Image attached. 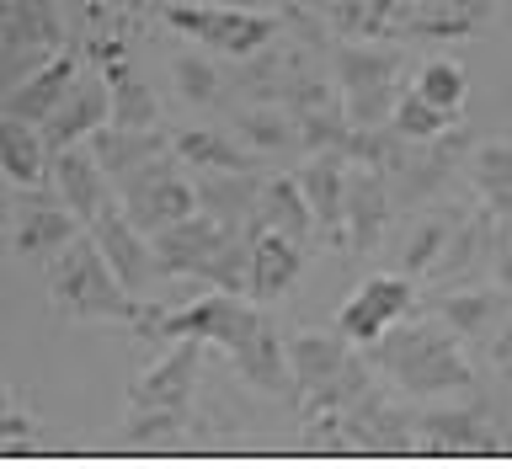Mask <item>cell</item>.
Wrapping results in <instances>:
<instances>
[{
	"label": "cell",
	"mask_w": 512,
	"mask_h": 469,
	"mask_svg": "<svg viewBox=\"0 0 512 469\" xmlns=\"http://www.w3.org/2000/svg\"><path fill=\"white\" fill-rule=\"evenodd\" d=\"M368 363H379V374H390L400 390L416 395V400L475 390V368L464 363L454 331L432 326V320H411V315L395 320V326L368 347Z\"/></svg>",
	"instance_id": "cell-1"
},
{
	"label": "cell",
	"mask_w": 512,
	"mask_h": 469,
	"mask_svg": "<svg viewBox=\"0 0 512 469\" xmlns=\"http://www.w3.org/2000/svg\"><path fill=\"white\" fill-rule=\"evenodd\" d=\"M43 272H48V294H54V304L70 320H128L134 326V320L150 315L134 299V288L112 272L96 235H75Z\"/></svg>",
	"instance_id": "cell-2"
},
{
	"label": "cell",
	"mask_w": 512,
	"mask_h": 469,
	"mask_svg": "<svg viewBox=\"0 0 512 469\" xmlns=\"http://www.w3.org/2000/svg\"><path fill=\"white\" fill-rule=\"evenodd\" d=\"M267 326V315L246 304L240 294H208L198 304H187V310H150L144 320H134L139 336H150V342H176V336H198L208 347H224V352H240L251 342L256 331Z\"/></svg>",
	"instance_id": "cell-3"
},
{
	"label": "cell",
	"mask_w": 512,
	"mask_h": 469,
	"mask_svg": "<svg viewBox=\"0 0 512 469\" xmlns=\"http://www.w3.org/2000/svg\"><path fill=\"white\" fill-rule=\"evenodd\" d=\"M416 304V278L406 272H379V278H363L336 310V331L347 336L352 347H374L395 320H406Z\"/></svg>",
	"instance_id": "cell-4"
},
{
	"label": "cell",
	"mask_w": 512,
	"mask_h": 469,
	"mask_svg": "<svg viewBox=\"0 0 512 469\" xmlns=\"http://www.w3.org/2000/svg\"><path fill=\"white\" fill-rule=\"evenodd\" d=\"M166 22L176 32H187V38L230 54V59H251L256 48H267L272 32H278V16L240 11V6H166Z\"/></svg>",
	"instance_id": "cell-5"
},
{
	"label": "cell",
	"mask_w": 512,
	"mask_h": 469,
	"mask_svg": "<svg viewBox=\"0 0 512 469\" xmlns=\"http://www.w3.org/2000/svg\"><path fill=\"white\" fill-rule=\"evenodd\" d=\"M123 214L139 224L144 235L160 230V224H176L187 214H198V187H187L171 166V150L144 160L139 171L123 176Z\"/></svg>",
	"instance_id": "cell-6"
},
{
	"label": "cell",
	"mask_w": 512,
	"mask_h": 469,
	"mask_svg": "<svg viewBox=\"0 0 512 469\" xmlns=\"http://www.w3.org/2000/svg\"><path fill=\"white\" fill-rule=\"evenodd\" d=\"M203 347L208 342H198V336H176V342H166V352L128 384V406H155V411H182L187 416L192 390H198Z\"/></svg>",
	"instance_id": "cell-7"
},
{
	"label": "cell",
	"mask_w": 512,
	"mask_h": 469,
	"mask_svg": "<svg viewBox=\"0 0 512 469\" xmlns=\"http://www.w3.org/2000/svg\"><path fill=\"white\" fill-rule=\"evenodd\" d=\"M107 123H112V91H107V75L91 70V75H75V86L64 91V102L38 123V134H43L48 160H54V155L70 150V144H86L96 128H107Z\"/></svg>",
	"instance_id": "cell-8"
},
{
	"label": "cell",
	"mask_w": 512,
	"mask_h": 469,
	"mask_svg": "<svg viewBox=\"0 0 512 469\" xmlns=\"http://www.w3.org/2000/svg\"><path fill=\"white\" fill-rule=\"evenodd\" d=\"M336 64H342L352 128H374L379 112L390 107L395 86H400V59H395V54H379V48H347ZM390 112H395V107H390Z\"/></svg>",
	"instance_id": "cell-9"
},
{
	"label": "cell",
	"mask_w": 512,
	"mask_h": 469,
	"mask_svg": "<svg viewBox=\"0 0 512 469\" xmlns=\"http://www.w3.org/2000/svg\"><path fill=\"white\" fill-rule=\"evenodd\" d=\"M411 432H416V443H422L427 454H507L480 406L422 411V416H411Z\"/></svg>",
	"instance_id": "cell-10"
},
{
	"label": "cell",
	"mask_w": 512,
	"mask_h": 469,
	"mask_svg": "<svg viewBox=\"0 0 512 469\" xmlns=\"http://www.w3.org/2000/svg\"><path fill=\"white\" fill-rule=\"evenodd\" d=\"M240 230H224V224H214L208 214H187L176 224H160V230H150V246H155V262H160V278L166 272H182V278H203V267L219 256V246Z\"/></svg>",
	"instance_id": "cell-11"
},
{
	"label": "cell",
	"mask_w": 512,
	"mask_h": 469,
	"mask_svg": "<svg viewBox=\"0 0 512 469\" xmlns=\"http://www.w3.org/2000/svg\"><path fill=\"white\" fill-rule=\"evenodd\" d=\"M91 235H96V246H102V256L112 262V272H118V278L134 288V294L160 278V262H155L150 235H144L139 224L123 214V203H107L102 214L91 219Z\"/></svg>",
	"instance_id": "cell-12"
},
{
	"label": "cell",
	"mask_w": 512,
	"mask_h": 469,
	"mask_svg": "<svg viewBox=\"0 0 512 469\" xmlns=\"http://www.w3.org/2000/svg\"><path fill=\"white\" fill-rule=\"evenodd\" d=\"M75 235H80V219H75V208L64 198L54 203V198H43L38 187L22 192V214H16V256L48 267Z\"/></svg>",
	"instance_id": "cell-13"
},
{
	"label": "cell",
	"mask_w": 512,
	"mask_h": 469,
	"mask_svg": "<svg viewBox=\"0 0 512 469\" xmlns=\"http://www.w3.org/2000/svg\"><path fill=\"white\" fill-rule=\"evenodd\" d=\"M347 235H352V251H374L384 224H390V182H384L379 166H352L347 171Z\"/></svg>",
	"instance_id": "cell-14"
},
{
	"label": "cell",
	"mask_w": 512,
	"mask_h": 469,
	"mask_svg": "<svg viewBox=\"0 0 512 469\" xmlns=\"http://www.w3.org/2000/svg\"><path fill=\"white\" fill-rule=\"evenodd\" d=\"M91 59H102V75H107V91H112V123L118 128H155V96L134 75V64L123 59V43L96 38Z\"/></svg>",
	"instance_id": "cell-15"
},
{
	"label": "cell",
	"mask_w": 512,
	"mask_h": 469,
	"mask_svg": "<svg viewBox=\"0 0 512 469\" xmlns=\"http://www.w3.org/2000/svg\"><path fill=\"white\" fill-rule=\"evenodd\" d=\"M299 272H304V246L299 240H288V235H251V278H246V294L256 304H272V299H283L288 288L299 283Z\"/></svg>",
	"instance_id": "cell-16"
},
{
	"label": "cell",
	"mask_w": 512,
	"mask_h": 469,
	"mask_svg": "<svg viewBox=\"0 0 512 469\" xmlns=\"http://www.w3.org/2000/svg\"><path fill=\"white\" fill-rule=\"evenodd\" d=\"M299 187H304V203H310L315 224L326 230L331 240H342V203H347V155L342 150H315V160H304L299 171Z\"/></svg>",
	"instance_id": "cell-17"
},
{
	"label": "cell",
	"mask_w": 512,
	"mask_h": 469,
	"mask_svg": "<svg viewBox=\"0 0 512 469\" xmlns=\"http://www.w3.org/2000/svg\"><path fill=\"white\" fill-rule=\"evenodd\" d=\"M54 187H59V198L75 208L80 224H91V219L112 203L107 171H102V160L91 155V144H86V150H80V144H70L64 155H54Z\"/></svg>",
	"instance_id": "cell-18"
},
{
	"label": "cell",
	"mask_w": 512,
	"mask_h": 469,
	"mask_svg": "<svg viewBox=\"0 0 512 469\" xmlns=\"http://www.w3.org/2000/svg\"><path fill=\"white\" fill-rule=\"evenodd\" d=\"M75 75H80V59L75 54H54L48 64H38L6 102H0V112H6V118H22V123H43L48 112L64 102V91L75 86Z\"/></svg>",
	"instance_id": "cell-19"
},
{
	"label": "cell",
	"mask_w": 512,
	"mask_h": 469,
	"mask_svg": "<svg viewBox=\"0 0 512 469\" xmlns=\"http://www.w3.org/2000/svg\"><path fill=\"white\" fill-rule=\"evenodd\" d=\"M310 203H304V187H299V176H272V182H262V192H256V214L246 224V235H288V240H299L304 246V235H310Z\"/></svg>",
	"instance_id": "cell-20"
},
{
	"label": "cell",
	"mask_w": 512,
	"mask_h": 469,
	"mask_svg": "<svg viewBox=\"0 0 512 469\" xmlns=\"http://www.w3.org/2000/svg\"><path fill=\"white\" fill-rule=\"evenodd\" d=\"M86 144H91V155L102 160V171H107V176H118V182H123L128 171H139L144 160H155V155H166V150H171V139H166V134H155V128H118V123L96 128Z\"/></svg>",
	"instance_id": "cell-21"
},
{
	"label": "cell",
	"mask_w": 512,
	"mask_h": 469,
	"mask_svg": "<svg viewBox=\"0 0 512 469\" xmlns=\"http://www.w3.org/2000/svg\"><path fill=\"white\" fill-rule=\"evenodd\" d=\"M256 192H262L256 171H214L198 187V214H208L224 230H246L256 214Z\"/></svg>",
	"instance_id": "cell-22"
},
{
	"label": "cell",
	"mask_w": 512,
	"mask_h": 469,
	"mask_svg": "<svg viewBox=\"0 0 512 469\" xmlns=\"http://www.w3.org/2000/svg\"><path fill=\"white\" fill-rule=\"evenodd\" d=\"M48 166H54V160L43 150L38 123H22V118H6V112H0V171H6V182L43 187Z\"/></svg>",
	"instance_id": "cell-23"
},
{
	"label": "cell",
	"mask_w": 512,
	"mask_h": 469,
	"mask_svg": "<svg viewBox=\"0 0 512 469\" xmlns=\"http://www.w3.org/2000/svg\"><path fill=\"white\" fill-rule=\"evenodd\" d=\"M502 310H507V299L491 294V288H459V294L427 299V315H438L454 336H491Z\"/></svg>",
	"instance_id": "cell-24"
},
{
	"label": "cell",
	"mask_w": 512,
	"mask_h": 469,
	"mask_svg": "<svg viewBox=\"0 0 512 469\" xmlns=\"http://www.w3.org/2000/svg\"><path fill=\"white\" fill-rule=\"evenodd\" d=\"M64 38L54 0H0V43L6 48H54Z\"/></svg>",
	"instance_id": "cell-25"
},
{
	"label": "cell",
	"mask_w": 512,
	"mask_h": 469,
	"mask_svg": "<svg viewBox=\"0 0 512 469\" xmlns=\"http://www.w3.org/2000/svg\"><path fill=\"white\" fill-rule=\"evenodd\" d=\"M171 155L192 160V166H208V171H256L251 144H235L230 134H219V128H182V134L171 139Z\"/></svg>",
	"instance_id": "cell-26"
},
{
	"label": "cell",
	"mask_w": 512,
	"mask_h": 469,
	"mask_svg": "<svg viewBox=\"0 0 512 469\" xmlns=\"http://www.w3.org/2000/svg\"><path fill=\"white\" fill-rule=\"evenodd\" d=\"M470 176H475V187H480V198H486L491 214L502 219V224H512V144L507 139L475 144Z\"/></svg>",
	"instance_id": "cell-27"
},
{
	"label": "cell",
	"mask_w": 512,
	"mask_h": 469,
	"mask_svg": "<svg viewBox=\"0 0 512 469\" xmlns=\"http://www.w3.org/2000/svg\"><path fill=\"white\" fill-rule=\"evenodd\" d=\"M491 224H496L491 208H480L475 219H464L459 235H448V246H443V256H438V267H432V278H438V283L464 278V272L475 267V256L486 251V230H491Z\"/></svg>",
	"instance_id": "cell-28"
},
{
	"label": "cell",
	"mask_w": 512,
	"mask_h": 469,
	"mask_svg": "<svg viewBox=\"0 0 512 469\" xmlns=\"http://www.w3.org/2000/svg\"><path fill=\"white\" fill-rule=\"evenodd\" d=\"M390 123H395V134L406 139V144H432V139H443V128L454 123V118H448L443 107H432L427 96L411 86V91H400V96H395Z\"/></svg>",
	"instance_id": "cell-29"
},
{
	"label": "cell",
	"mask_w": 512,
	"mask_h": 469,
	"mask_svg": "<svg viewBox=\"0 0 512 469\" xmlns=\"http://www.w3.org/2000/svg\"><path fill=\"white\" fill-rule=\"evenodd\" d=\"M416 91H422L432 107H443L448 118H459L464 96H470V75H464L459 59H432V64L416 70Z\"/></svg>",
	"instance_id": "cell-30"
},
{
	"label": "cell",
	"mask_w": 512,
	"mask_h": 469,
	"mask_svg": "<svg viewBox=\"0 0 512 469\" xmlns=\"http://www.w3.org/2000/svg\"><path fill=\"white\" fill-rule=\"evenodd\" d=\"M448 235H454V219H448V214L422 219V224L411 230V240H406L400 272H406V278H427V272L438 267V256H443V246H448Z\"/></svg>",
	"instance_id": "cell-31"
},
{
	"label": "cell",
	"mask_w": 512,
	"mask_h": 469,
	"mask_svg": "<svg viewBox=\"0 0 512 469\" xmlns=\"http://www.w3.org/2000/svg\"><path fill=\"white\" fill-rule=\"evenodd\" d=\"M454 150H464L459 139H448V144L432 139V150L411 155L406 166H400V192H406V198H427V192L448 176V166H454Z\"/></svg>",
	"instance_id": "cell-32"
},
{
	"label": "cell",
	"mask_w": 512,
	"mask_h": 469,
	"mask_svg": "<svg viewBox=\"0 0 512 469\" xmlns=\"http://www.w3.org/2000/svg\"><path fill=\"white\" fill-rule=\"evenodd\" d=\"M176 432H182V411L128 406V422H123V443H134V448H166V443H176Z\"/></svg>",
	"instance_id": "cell-33"
},
{
	"label": "cell",
	"mask_w": 512,
	"mask_h": 469,
	"mask_svg": "<svg viewBox=\"0 0 512 469\" xmlns=\"http://www.w3.org/2000/svg\"><path fill=\"white\" fill-rule=\"evenodd\" d=\"M171 75H176V91H182L192 107L219 102V70H214L203 54H182V59L171 64Z\"/></svg>",
	"instance_id": "cell-34"
},
{
	"label": "cell",
	"mask_w": 512,
	"mask_h": 469,
	"mask_svg": "<svg viewBox=\"0 0 512 469\" xmlns=\"http://www.w3.org/2000/svg\"><path fill=\"white\" fill-rule=\"evenodd\" d=\"M0 454H32V416L0 390Z\"/></svg>",
	"instance_id": "cell-35"
},
{
	"label": "cell",
	"mask_w": 512,
	"mask_h": 469,
	"mask_svg": "<svg viewBox=\"0 0 512 469\" xmlns=\"http://www.w3.org/2000/svg\"><path fill=\"white\" fill-rule=\"evenodd\" d=\"M240 134H246L251 150H283V144L294 139V128H288L283 118H267V112H262V118L251 112V118H240Z\"/></svg>",
	"instance_id": "cell-36"
},
{
	"label": "cell",
	"mask_w": 512,
	"mask_h": 469,
	"mask_svg": "<svg viewBox=\"0 0 512 469\" xmlns=\"http://www.w3.org/2000/svg\"><path fill=\"white\" fill-rule=\"evenodd\" d=\"M491 363H496V374L512 379V299H507V310H502V320H496V331H491Z\"/></svg>",
	"instance_id": "cell-37"
},
{
	"label": "cell",
	"mask_w": 512,
	"mask_h": 469,
	"mask_svg": "<svg viewBox=\"0 0 512 469\" xmlns=\"http://www.w3.org/2000/svg\"><path fill=\"white\" fill-rule=\"evenodd\" d=\"M496 283L512 288V230L502 235V251H496Z\"/></svg>",
	"instance_id": "cell-38"
},
{
	"label": "cell",
	"mask_w": 512,
	"mask_h": 469,
	"mask_svg": "<svg viewBox=\"0 0 512 469\" xmlns=\"http://www.w3.org/2000/svg\"><path fill=\"white\" fill-rule=\"evenodd\" d=\"M219 6H251V0H219Z\"/></svg>",
	"instance_id": "cell-39"
}]
</instances>
